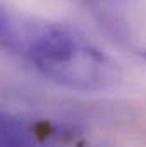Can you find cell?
Returning a JSON list of instances; mask_svg holds the SVG:
<instances>
[{"label":"cell","instance_id":"obj_1","mask_svg":"<svg viewBox=\"0 0 146 147\" xmlns=\"http://www.w3.org/2000/svg\"><path fill=\"white\" fill-rule=\"evenodd\" d=\"M28 60L46 79L83 92L110 89L120 79L117 62L62 24L46 22Z\"/></svg>","mask_w":146,"mask_h":147},{"label":"cell","instance_id":"obj_2","mask_svg":"<svg viewBox=\"0 0 146 147\" xmlns=\"http://www.w3.org/2000/svg\"><path fill=\"white\" fill-rule=\"evenodd\" d=\"M46 22L19 14L0 0V50L28 58Z\"/></svg>","mask_w":146,"mask_h":147},{"label":"cell","instance_id":"obj_3","mask_svg":"<svg viewBox=\"0 0 146 147\" xmlns=\"http://www.w3.org/2000/svg\"><path fill=\"white\" fill-rule=\"evenodd\" d=\"M0 147H40L31 127L21 118L0 110Z\"/></svg>","mask_w":146,"mask_h":147},{"label":"cell","instance_id":"obj_4","mask_svg":"<svg viewBox=\"0 0 146 147\" xmlns=\"http://www.w3.org/2000/svg\"><path fill=\"white\" fill-rule=\"evenodd\" d=\"M93 2H110V0H93Z\"/></svg>","mask_w":146,"mask_h":147},{"label":"cell","instance_id":"obj_5","mask_svg":"<svg viewBox=\"0 0 146 147\" xmlns=\"http://www.w3.org/2000/svg\"><path fill=\"white\" fill-rule=\"evenodd\" d=\"M143 55H145V58H146V51H145V53H143Z\"/></svg>","mask_w":146,"mask_h":147}]
</instances>
